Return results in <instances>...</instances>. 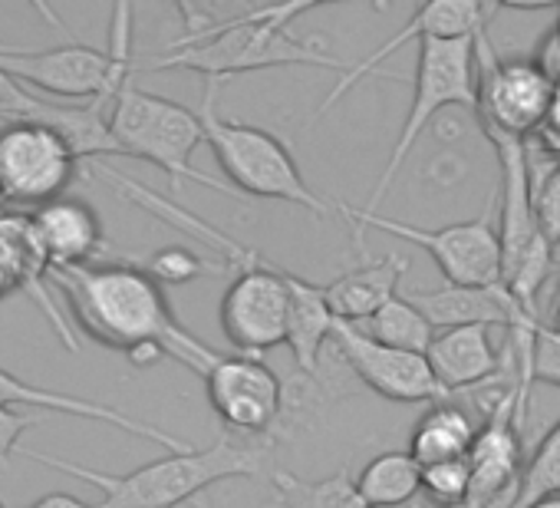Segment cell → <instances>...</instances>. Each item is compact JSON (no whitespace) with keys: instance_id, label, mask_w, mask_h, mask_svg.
I'll return each mask as SVG.
<instances>
[{"instance_id":"6da1fadb","label":"cell","mask_w":560,"mask_h":508,"mask_svg":"<svg viewBox=\"0 0 560 508\" xmlns=\"http://www.w3.org/2000/svg\"><path fill=\"white\" fill-rule=\"evenodd\" d=\"M50 281L63 295L77 327L106 350L132 357L142 347H159L198 377L221 357V350L178 324L162 285L139 265L54 268Z\"/></svg>"},{"instance_id":"7a4b0ae2","label":"cell","mask_w":560,"mask_h":508,"mask_svg":"<svg viewBox=\"0 0 560 508\" xmlns=\"http://www.w3.org/2000/svg\"><path fill=\"white\" fill-rule=\"evenodd\" d=\"M311 11H317V4L244 8L241 14L221 18L211 8L178 4L185 31L168 44V54L152 60L145 70H191L208 83L273 67H320L347 73L350 64L334 57L324 44L291 34V24Z\"/></svg>"},{"instance_id":"3957f363","label":"cell","mask_w":560,"mask_h":508,"mask_svg":"<svg viewBox=\"0 0 560 508\" xmlns=\"http://www.w3.org/2000/svg\"><path fill=\"white\" fill-rule=\"evenodd\" d=\"M21 455L100 488L103 498L96 501V508H175L182 501L198 498L205 488L224 478H257L264 469V452L244 439H234L231 432H221L205 449L168 452L126 475H106V472H96L67 459H54L44 452H31V449H21Z\"/></svg>"},{"instance_id":"277c9868","label":"cell","mask_w":560,"mask_h":508,"mask_svg":"<svg viewBox=\"0 0 560 508\" xmlns=\"http://www.w3.org/2000/svg\"><path fill=\"white\" fill-rule=\"evenodd\" d=\"M218 83L205 86V100H201V126H205V142L211 146L221 172L228 175V182L234 185V192L241 195H254V198H273V201H288L294 208L311 211L314 218H330L337 205H330L327 198H320L304 172L298 169L291 149L280 142L273 132L237 123V119H224L218 113Z\"/></svg>"},{"instance_id":"5b68a950","label":"cell","mask_w":560,"mask_h":508,"mask_svg":"<svg viewBox=\"0 0 560 508\" xmlns=\"http://www.w3.org/2000/svg\"><path fill=\"white\" fill-rule=\"evenodd\" d=\"M0 67L34 96H50V103H90L106 93H119L126 80L136 73L132 8H113L109 50L90 44H63L50 50L0 47Z\"/></svg>"},{"instance_id":"8992f818","label":"cell","mask_w":560,"mask_h":508,"mask_svg":"<svg viewBox=\"0 0 560 508\" xmlns=\"http://www.w3.org/2000/svg\"><path fill=\"white\" fill-rule=\"evenodd\" d=\"M501 169V205H498V238H501V288L537 318V298L550 278V241L537 221L534 182L527 165V149L511 136H488Z\"/></svg>"},{"instance_id":"52a82bcc","label":"cell","mask_w":560,"mask_h":508,"mask_svg":"<svg viewBox=\"0 0 560 508\" xmlns=\"http://www.w3.org/2000/svg\"><path fill=\"white\" fill-rule=\"evenodd\" d=\"M113 136H116L122 155L142 159V162H152L155 169H162L168 175L172 188H182V182H198L214 192L237 195L234 188L221 185L218 178H211L191 165L195 149L205 142L201 116L175 100L139 90L136 73L126 80V86L116 96Z\"/></svg>"},{"instance_id":"ba28073f","label":"cell","mask_w":560,"mask_h":508,"mask_svg":"<svg viewBox=\"0 0 560 508\" xmlns=\"http://www.w3.org/2000/svg\"><path fill=\"white\" fill-rule=\"evenodd\" d=\"M448 106H468L475 113L478 106V64H475V37H429L419 44V64H416V86H412V106L399 129V139L386 159V169L363 205L366 215H380L383 198L389 195L399 169L406 165L409 152L422 139V132L432 126V119Z\"/></svg>"},{"instance_id":"9c48e42d","label":"cell","mask_w":560,"mask_h":508,"mask_svg":"<svg viewBox=\"0 0 560 508\" xmlns=\"http://www.w3.org/2000/svg\"><path fill=\"white\" fill-rule=\"evenodd\" d=\"M343 218L357 224V244H363V231H386L393 238H402L409 244H419L429 251V258L439 265L445 285H465V288H498L501 285V238L491 224V215L442 224V228H419L409 221L366 215L353 205H337Z\"/></svg>"},{"instance_id":"30bf717a","label":"cell","mask_w":560,"mask_h":508,"mask_svg":"<svg viewBox=\"0 0 560 508\" xmlns=\"http://www.w3.org/2000/svg\"><path fill=\"white\" fill-rule=\"evenodd\" d=\"M478 64V106L475 119L485 136H511L527 142L547 119V109L557 96L550 77L524 57H501L488 34L475 37Z\"/></svg>"},{"instance_id":"8fae6325","label":"cell","mask_w":560,"mask_h":508,"mask_svg":"<svg viewBox=\"0 0 560 508\" xmlns=\"http://www.w3.org/2000/svg\"><path fill=\"white\" fill-rule=\"evenodd\" d=\"M77 169V152L54 126L34 119L0 126V205L37 211L67 198Z\"/></svg>"},{"instance_id":"7c38bea8","label":"cell","mask_w":560,"mask_h":508,"mask_svg":"<svg viewBox=\"0 0 560 508\" xmlns=\"http://www.w3.org/2000/svg\"><path fill=\"white\" fill-rule=\"evenodd\" d=\"M294 281L298 275L273 262H260L241 268L231 288L221 298V331L224 340L241 357H260L291 334V308H294Z\"/></svg>"},{"instance_id":"4fadbf2b","label":"cell","mask_w":560,"mask_h":508,"mask_svg":"<svg viewBox=\"0 0 560 508\" xmlns=\"http://www.w3.org/2000/svg\"><path fill=\"white\" fill-rule=\"evenodd\" d=\"M201 380L214 416L241 439L267 436L284 413V383L257 357L221 354Z\"/></svg>"},{"instance_id":"5bb4252c","label":"cell","mask_w":560,"mask_h":508,"mask_svg":"<svg viewBox=\"0 0 560 508\" xmlns=\"http://www.w3.org/2000/svg\"><path fill=\"white\" fill-rule=\"evenodd\" d=\"M330 344L337 347L340 360L353 370V377L393 403H442L448 393L432 373L425 354H409L373 340L363 327L337 321Z\"/></svg>"},{"instance_id":"9a60e30c","label":"cell","mask_w":560,"mask_h":508,"mask_svg":"<svg viewBox=\"0 0 560 508\" xmlns=\"http://www.w3.org/2000/svg\"><path fill=\"white\" fill-rule=\"evenodd\" d=\"M494 11H498V8H491V4H475V0H432V4L416 8V14H412L389 41H383L370 57L350 64L347 73H340V80H337L334 90L324 96V103H320L317 113H327L337 100H343V96H347L360 80H366L370 73H373V77L396 80L393 73L380 70V64L389 60V57H393L399 47H406L409 41H419V44H422V41H429V37H445V41H452V37H478V34L485 31V21H488Z\"/></svg>"},{"instance_id":"2e32d148","label":"cell","mask_w":560,"mask_h":508,"mask_svg":"<svg viewBox=\"0 0 560 508\" xmlns=\"http://www.w3.org/2000/svg\"><path fill=\"white\" fill-rule=\"evenodd\" d=\"M50 409V413H63V416H77V419H93V423H106V426H116L136 439H145L152 446H162L168 452H188L195 449L191 442L145 423V419H136L109 403H96V400H86V396H70V393H57V390H44V386H34L27 380H21L18 373L0 367V409Z\"/></svg>"},{"instance_id":"e0dca14e","label":"cell","mask_w":560,"mask_h":508,"mask_svg":"<svg viewBox=\"0 0 560 508\" xmlns=\"http://www.w3.org/2000/svg\"><path fill=\"white\" fill-rule=\"evenodd\" d=\"M34 231L47 251L54 268H77V265H96V258L106 251V234L96 208L83 198H57L31 215Z\"/></svg>"},{"instance_id":"ac0fdd59","label":"cell","mask_w":560,"mask_h":508,"mask_svg":"<svg viewBox=\"0 0 560 508\" xmlns=\"http://www.w3.org/2000/svg\"><path fill=\"white\" fill-rule=\"evenodd\" d=\"M0 244H4V251L11 254V262H14L18 288L44 308V314H47L50 327L57 331V337L63 340V347L80 354V344H77V337L70 331V321L60 314V308H57V301L50 295V285H54L50 272H54V265H50L47 251H44V244H40V238L34 231L31 215L0 211Z\"/></svg>"},{"instance_id":"d6986e66","label":"cell","mask_w":560,"mask_h":508,"mask_svg":"<svg viewBox=\"0 0 560 508\" xmlns=\"http://www.w3.org/2000/svg\"><path fill=\"white\" fill-rule=\"evenodd\" d=\"M429 363L445 393L485 386L501 377V354L491 340V327H452L439 331L429 347Z\"/></svg>"},{"instance_id":"ffe728a7","label":"cell","mask_w":560,"mask_h":508,"mask_svg":"<svg viewBox=\"0 0 560 508\" xmlns=\"http://www.w3.org/2000/svg\"><path fill=\"white\" fill-rule=\"evenodd\" d=\"M409 262L399 254H386V258L363 265L357 272L340 275L324 288L327 308L343 324H366L373 314H380L393 298H399V278L406 275Z\"/></svg>"},{"instance_id":"44dd1931","label":"cell","mask_w":560,"mask_h":508,"mask_svg":"<svg viewBox=\"0 0 560 508\" xmlns=\"http://www.w3.org/2000/svg\"><path fill=\"white\" fill-rule=\"evenodd\" d=\"M475 436H478V429L465 409H458L452 403H435L416 423L412 439H409V452L422 469L435 465V462L468 459Z\"/></svg>"},{"instance_id":"7402d4cb","label":"cell","mask_w":560,"mask_h":508,"mask_svg":"<svg viewBox=\"0 0 560 508\" xmlns=\"http://www.w3.org/2000/svg\"><path fill=\"white\" fill-rule=\"evenodd\" d=\"M337 318L327 308L324 288L298 278L294 281V308H291V334H288V347L294 354V363L301 367V373L317 377L320 373V354L324 344L334 337Z\"/></svg>"},{"instance_id":"603a6c76","label":"cell","mask_w":560,"mask_h":508,"mask_svg":"<svg viewBox=\"0 0 560 508\" xmlns=\"http://www.w3.org/2000/svg\"><path fill=\"white\" fill-rule=\"evenodd\" d=\"M357 488L370 508H406L422 495V465L412 452H380L357 475Z\"/></svg>"},{"instance_id":"cb8c5ba5","label":"cell","mask_w":560,"mask_h":508,"mask_svg":"<svg viewBox=\"0 0 560 508\" xmlns=\"http://www.w3.org/2000/svg\"><path fill=\"white\" fill-rule=\"evenodd\" d=\"M270 482L288 508H370L357 488V478H350L347 472H334L324 478H301L277 469Z\"/></svg>"},{"instance_id":"d4e9b609","label":"cell","mask_w":560,"mask_h":508,"mask_svg":"<svg viewBox=\"0 0 560 508\" xmlns=\"http://www.w3.org/2000/svg\"><path fill=\"white\" fill-rule=\"evenodd\" d=\"M373 340L396 347V350H409V354H429L432 340H435V327L425 321V314L406 298H393L380 314H373L366 324H360Z\"/></svg>"},{"instance_id":"484cf974","label":"cell","mask_w":560,"mask_h":508,"mask_svg":"<svg viewBox=\"0 0 560 508\" xmlns=\"http://www.w3.org/2000/svg\"><path fill=\"white\" fill-rule=\"evenodd\" d=\"M544 495H560V419L550 426V432L540 439L534 455L524 462L514 508H524Z\"/></svg>"},{"instance_id":"4316f807","label":"cell","mask_w":560,"mask_h":508,"mask_svg":"<svg viewBox=\"0 0 560 508\" xmlns=\"http://www.w3.org/2000/svg\"><path fill=\"white\" fill-rule=\"evenodd\" d=\"M471 492L468 459L435 462L422 469V498L429 508H462Z\"/></svg>"},{"instance_id":"83f0119b","label":"cell","mask_w":560,"mask_h":508,"mask_svg":"<svg viewBox=\"0 0 560 508\" xmlns=\"http://www.w3.org/2000/svg\"><path fill=\"white\" fill-rule=\"evenodd\" d=\"M139 268L149 272L162 288H165V285H188V281H195V278H201V275H208V272H218V268H211L205 258H198L195 251H188V247H182V244H168V247L152 251Z\"/></svg>"},{"instance_id":"f1b7e54d","label":"cell","mask_w":560,"mask_h":508,"mask_svg":"<svg viewBox=\"0 0 560 508\" xmlns=\"http://www.w3.org/2000/svg\"><path fill=\"white\" fill-rule=\"evenodd\" d=\"M47 113H50V100L34 96L0 67V123H21V119L47 123Z\"/></svg>"},{"instance_id":"f546056e","label":"cell","mask_w":560,"mask_h":508,"mask_svg":"<svg viewBox=\"0 0 560 508\" xmlns=\"http://www.w3.org/2000/svg\"><path fill=\"white\" fill-rule=\"evenodd\" d=\"M537 221L550 244H560V162L534 182Z\"/></svg>"},{"instance_id":"4dcf8cb0","label":"cell","mask_w":560,"mask_h":508,"mask_svg":"<svg viewBox=\"0 0 560 508\" xmlns=\"http://www.w3.org/2000/svg\"><path fill=\"white\" fill-rule=\"evenodd\" d=\"M530 380L560 390V331L540 324L534 334V357H530Z\"/></svg>"},{"instance_id":"1f68e13d","label":"cell","mask_w":560,"mask_h":508,"mask_svg":"<svg viewBox=\"0 0 560 508\" xmlns=\"http://www.w3.org/2000/svg\"><path fill=\"white\" fill-rule=\"evenodd\" d=\"M524 146H527L530 159H550V165L560 162V90H557V96H553V103L547 109L544 126Z\"/></svg>"},{"instance_id":"d6a6232c","label":"cell","mask_w":560,"mask_h":508,"mask_svg":"<svg viewBox=\"0 0 560 508\" xmlns=\"http://www.w3.org/2000/svg\"><path fill=\"white\" fill-rule=\"evenodd\" d=\"M37 419L31 413L21 409H0V462H8L14 452H21V439L24 432L34 426Z\"/></svg>"},{"instance_id":"836d02e7","label":"cell","mask_w":560,"mask_h":508,"mask_svg":"<svg viewBox=\"0 0 560 508\" xmlns=\"http://www.w3.org/2000/svg\"><path fill=\"white\" fill-rule=\"evenodd\" d=\"M534 64H537V67L550 77V83L560 90V21H557V24L547 31V37L540 41Z\"/></svg>"},{"instance_id":"e575fe53","label":"cell","mask_w":560,"mask_h":508,"mask_svg":"<svg viewBox=\"0 0 560 508\" xmlns=\"http://www.w3.org/2000/svg\"><path fill=\"white\" fill-rule=\"evenodd\" d=\"M18 288V272H14V262H11V254L4 251V244H0V304H4Z\"/></svg>"},{"instance_id":"d590c367","label":"cell","mask_w":560,"mask_h":508,"mask_svg":"<svg viewBox=\"0 0 560 508\" xmlns=\"http://www.w3.org/2000/svg\"><path fill=\"white\" fill-rule=\"evenodd\" d=\"M27 508H96V505H90V501H83V498H77V495H67V492H50V495L37 498V501L27 505Z\"/></svg>"},{"instance_id":"8d00e7d4","label":"cell","mask_w":560,"mask_h":508,"mask_svg":"<svg viewBox=\"0 0 560 508\" xmlns=\"http://www.w3.org/2000/svg\"><path fill=\"white\" fill-rule=\"evenodd\" d=\"M524 508H560V495H544V498H537V501H530Z\"/></svg>"},{"instance_id":"74e56055","label":"cell","mask_w":560,"mask_h":508,"mask_svg":"<svg viewBox=\"0 0 560 508\" xmlns=\"http://www.w3.org/2000/svg\"><path fill=\"white\" fill-rule=\"evenodd\" d=\"M550 327L560 331V288H557V304H553V324H550Z\"/></svg>"},{"instance_id":"f35d334b","label":"cell","mask_w":560,"mask_h":508,"mask_svg":"<svg viewBox=\"0 0 560 508\" xmlns=\"http://www.w3.org/2000/svg\"><path fill=\"white\" fill-rule=\"evenodd\" d=\"M195 508H208V505L205 501H195Z\"/></svg>"},{"instance_id":"ab89813d","label":"cell","mask_w":560,"mask_h":508,"mask_svg":"<svg viewBox=\"0 0 560 508\" xmlns=\"http://www.w3.org/2000/svg\"><path fill=\"white\" fill-rule=\"evenodd\" d=\"M557 21H560V4H557Z\"/></svg>"},{"instance_id":"60d3db41","label":"cell","mask_w":560,"mask_h":508,"mask_svg":"<svg viewBox=\"0 0 560 508\" xmlns=\"http://www.w3.org/2000/svg\"><path fill=\"white\" fill-rule=\"evenodd\" d=\"M0 508H4V501H0Z\"/></svg>"},{"instance_id":"b9f144b4","label":"cell","mask_w":560,"mask_h":508,"mask_svg":"<svg viewBox=\"0 0 560 508\" xmlns=\"http://www.w3.org/2000/svg\"><path fill=\"white\" fill-rule=\"evenodd\" d=\"M0 211H4V208H0Z\"/></svg>"}]
</instances>
